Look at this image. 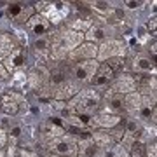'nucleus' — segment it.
<instances>
[{"label":"nucleus","instance_id":"nucleus-1","mask_svg":"<svg viewBox=\"0 0 157 157\" xmlns=\"http://www.w3.org/2000/svg\"><path fill=\"white\" fill-rule=\"evenodd\" d=\"M49 40H51V56L54 58V61H63V59H67V56L75 47H78L84 42V33L70 28H59L54 33L51 32Z\"/></svg>","mask_w":157,"mask_h":157},{"label":"nucleus","instance_id":"nucleus-2","mask_svg":"<svg viewBox=\"0 0 157 157\" xmlns=\"http://www.w3.org/2000/svg\"><path fill=\"white\" fill-rule=\"evenodd\" d=\"M101 105V96L98 91L94 89H80L72 100L68 101L67 112L68 115L73 113H87L91 115L93 112H96Z\"/></svg>","mask_w":157,"mask_h":157},{"label":"nucleus","instance_id":"nucleus-3","mask_svg":"<svg viewBox=\"0 0 157 157\" xmlns=\"http://www.w3.org/2000/svg\"><path fill=\"white\" fill-rule=\"evenodd\" d=\"M128 52V45L122 39H107L98 45V59L107 61L112 58H124Z\"/></svg>","mask_w":157,"mask_h":157},{"label":"nucleus","instance_id":"nucleus-4","mask_svg":"<svg viewBox=\"0 0 157 157\" xmlns=\"http://www.w3.org/2000/svg\"><path fill=\"white\" fill-rule=\"evenodd\" d=\"M42 147L51 150L52 154H56V155L77 157V141L73 138L61 136V138H56V140H47V141H42Z\"/></svg>","mask_w":157,"mask_h":157},{"label":"nucleus","instance_id":"nucleus-5","mask_svg":"<svg viewBox=\"0 0 157 157\" xmlns=\"http://www.w3.org/2000/svg\"><path fill=\"white\" fill-rule=\"evenodd\" d=\"M100 67V63L96 59H87V61H77V63H70V72L77 80L80 82H91L93 75L96 73Z\"/></svg>","mask_w":157,"mask_h":157},{"label":"nucleus","instance_id":"nucleus-6","mask_svg":"<svg viewBox=\"0 0 157 157\" xmlns=\"http://www.w3.org/2000/svg\"><path fill=\"white\" fill-rule=\"evenodd\" d=\"M70 4L67 2H52V4H45L44 14L45 19L49 21V25H59L61 21H65V17L70 12Z\"/></svg>","mask_w":157,"mask_h":157},{"label":"nucleus","instance_id":"nucleus-7","mask_svg":"<svg viewBox=\"0 0 157 157\" xmlns=\"http://www.w3.org/2000/svg\"><path fill=\"white\" fill-rule=\"evenodd\" d=\"M49 91H51V100L65 101V100H72L73 96L80 91V86L75 80H67L63 84L49 86Z\"/></svg>","mask_w":157,"mask_h":157},{"label":"nucleus","instance_id":"nucleus-8","mask_svg":"<svg viewBox=\"0 0 157 157\" xmlns=\"http://www.w3.org/2000/svg\"><path fill=\"white\" fill-rule=\"evenodd\" d=\"M110 93L122 96L136 93V77H133L131 73H121L117 78H113L110 82Z\"/></svg>","mask_w":157,"mask_h":157},{"label":"nucleus","instance_id":"nucleus-9","mask_svg":"<svg viewBox=\"0 0 157 157\" xmlns=\"http://www.w3.org/2000/svg\"><path fill=\"white\" fill-rule=\"evenodd\" d=\"M98 56V45L91 44V42H82V44L75 47V49L67 56V59L70 63H77V61H87V59H96Z\"/></svg>","mask_w":157,"mask_h":157},{"label":"nucleus","instance_id":"nucleus-10","mask_svg":"<svg viewBox=\"0 0 157 157\" xmlns=\"http://www.w3.org/2000/svg\"><path fill=\"white\" fill-rule=\"evenodd\" d=\"M7 14L12 21L16 23H25L33 16V7L25 2H11L7 6Z\"/></svg>","mask_w":157,"mask_h":157},{"label":"nucleus","instance_id":"nucleus-11","mask_svg":"<svg viewBox=\"0 0 157 157\" xmlns=\"http://www.w3.org/2000/svg\"><path fill=\"white\" fill-rule=\"evenodd\" d=\"M113 77H115V73H113L112 68L108 67L107 63H101L100 67H98V70H96V73L93 75V78H91V84L94 86V91L105 89V87L110 86Z\"/></svg>","mask_w":157,"mask_h":157},{"label":"nucleus","instance_id":"nucleus-12","mask_svg":"<svg viewBox=\"0 0 157 157\" xmlns=\"http://www.w3.org/2000/svg\"><path fill=\"white\" fill-rule=\"evenodd\" d=\"M25 96L17 93H6L0 96V110L7 115H16L19 112V105L23 103Z\"/></svg>","mask_w":157,"mask_h":157},{"label":"nucleus","instance_id":"nucleus-13","mask_svg":"<svg viewBox=\"0 0 157 157\" xmlns=\"http://www.w3.org/2000/svg\"><path fill=\"white\" fill-rule=\"evenodd\" d=\"M131 68H133V72H136L138 75H147V73L154 72V68H155V63L154 59L143 54V52H136L133 59H131Z\"/></svg>","mask_w":157,"mask_h":157},{"label":"nucleus","instance_id":"nucleus-14","mask_svg":"<svg viewBox=\"0 0 157 157\" xmlns=\"http://www.w3.org/2000/svg\"><path fill=\"white\" fill-rule=\"evenodd\" d=\"M110 33H112V30L108 28V25L98 21V23H94V25L87 30V33L84 35V39H86V42L96 44V42H105Z\"/></svg>","mask_w":157,"mask_h":157},{"label":"nucleus","instance_id":"nucleus-15","mask_svg":"<svg viewBox=\"0 0 157 157\" xmlns=\"http://www.w3.org/2000/svg\"><path fill=\"white\" fill-rule=\"evenodd\" d=\"M26 26H28L30 32H33V33L39 35V37L51 33V25H49V21H47L44 16H40V14H33V16H32L28 21H26Z\"/></svg>","mask_w":157,"mask_h":157},{"label":"nucleus","instance_id":"nucleus-16","mask_svg":"<svg viewBox=\"0 0 157 157\" xmlns=\"http://www.w3.org/2000/svg\"><path fill=\"white\" fill-rule=\"evenodd\" d=\"M47 82H49V72H47L45 67H39V68H35V70L30 72L28 84L33 91H39L40 87L47 86Z\"/></svg>","mask_w":157,"mask_h":157},{"label":"nucleus","instance_id":"nucleus-17","mask_svg":"<svg viewBox=\"0 0 157 157\" xmlns=\"http://www.w3.org/2000/svg\"><path fill=\"white\" fill-rule=\"evenodd\" d=\"M25 58H26V51L23 49V47H16V49L12 51L11 54L4 59V68H6L7 72H12V70H16V68L23 67V63H25Z\"/></svg>","mask_w":157,"mask_h":157},{"label":"nucleus","instance_id":"nucleus-18","mask_svg":"<svg viewBox=\"0 0 157 157\" xmlns=\"http://www.w3.org/2000/svg\"><path fill=\"white\" fill-rule=\"evenodd\" d=\"M65 126H58V124H52V122H44L40 126V135H42V141H47V140H56V138H61L65 136Z\"/></svg>","mask_w":157,"mask_h":157},{"label":"nucleus","instance_id":"nucleus-19","mask_svg":"<svg viewBox=\"0 0 157 157\" xmlns=\"http://www.w3.org/2000/svg\"><path fill=\"white\" fill-rule=\"evenodd\" d=\"M121 115H115V113H108V112H100L93 115V122L100 128H115L121 124Z\"/></svg>","mask_w":157,"mask_h":157},{"label":"nucleus","instance_id":"nucleus-20","mask_svg":"<svg viewBox=\"0 0 157 157\" xmlns=\"http://www.w3.org/2000/svg\"><path fill=\"white\" fill-rule=\"evenodd\" d=\"M136 117L140 119H155V98H150V96H141V105L140 110H138V115Z\"/></svg>","mask_w":157,"mask_h":157},{"label":"nucleus","instance_id":"nucleus-21","mask_svg":"<svg viewBox=\"0 0 157 157\" xmlns=\"http://www.w3.org/2000/svg\"><path fill=\"white\" fill-rule=\"evenodd\" d=\"M16 47H17L16 40H14V37L11 33H6V32L0 33V61H4Z\"/></svg>","mask_w":157,"mask_h":157},{"label":"nucleus","instance_id":"nucleus-22","mask_svg":"<svg viewBox=\"0 0 157 157\" xmlns=\"http://www.w3.org/2000/svg\"><path fill=\"white\" fill-rule=\"evenodd\" d=\"M100 148L91 141V138L77 141V157H96Z\"/></svg>","mask_w":157,"mask_h":157},{"label":"nucleus","instance_id":"nucleus-23","mask_svg":"<svg viewBox=\"0 0 157 157\" xmlns=\"http://www.w3.org/2000/svg\"><path fill=\"white\" fill-rule=\"evenodd\" d=\"M141 105V94L140 93H131V94L124 96V110L129 113V115H138V110H140Z\"/></svg>","mask_w":157,"mask_h":157},{"label":"nucleus","instance_id":"nucleus-24","mask_svg":"<svg viewBox=\"0 0 157 157\" xmlns=\"http://www.w3.org/2000/svg\"><path fill=\"white\" fill-rule=\"evenodd\" d=\"M107 107L108 113H115L119 115L121 112H124V96L122 94H115V93H108L107 96Z\"/></svg>","mask_w":157,"mask_h":157},{"label":"nucleus","instance_id":"nucleus-25","mask_svg":"<svg viewBox=\"0 0 157 157\" xmlns=\"http://www.w3.org/2000/svg\"><path fill=\"white\" fill-rule=\"evenodd\" d=\"M93 21L96 23V17L91 16V12H87V14H80L77 19H73V21L70 23V26H68V28L82 33L84 30H89L91 26H93Z\"/></svg>","mask_w":157,"mask_h":157},{"label":"nucleus","instance_id":"nucleus-26","mask_svg":"<svg viewBox=\"0 0 157 157\" xmlns=\"http://www.w3.org/2000/svg\"><path fill=\"white\" fill-rule=\"evenodd\" d=\"M91 141H93L98 148H108V147H112L113 143H115L112 135L107 133V131H93V133H91Z\"/></svg>","mask_w":157,"mask_h":157},{"label":"nucleus","instance_id":"nucleus-27","mask_svg":"<svg viewBox=\"0 0 157 157\" xmlns=\"http://www.w3.org/2000/svg\"><path fill=\"white\" fill-rule=\"evenodd\" d=\"M35 54L39 58L40 61H45L51 58V40H49V35L47 37H40L37 42H35Z\"/></svg>","mask_w":157,"mask_h":157},{"label":"nucleus","instance_id":"nucleus-28","mask_svg":"<svg viewBox=\"0 0 157 157\" xmlns=\"http://www.w3.org/2000/svg\"><path fill=\"white\" fill-rule=\"evenodd\" d=\"M124 63H126V59H124V58H112V59H107V65L113 70V73L122 72Z\"/></svg>","mask_w":157,"mask_h":157},{"label":"nucleus","instance_id":"nucleus-29","mask_svg":"<svg viewBox=\"0 0 157 157\" xmlns=\"http://www.w3.org/2000/svg\"><path fill=\"white\" fill-rule=\"evenodd\" d=\"M129 157H145V145L136 141L131 145V150H129Z\"/></svg>","mask_w":157,"mask_h":157},{"label":"nucleus","instance_id":"nucleus-30","mask_svg":"<svg viewBox=\"0 0 157 157\" xmlns=\"http://www.w3.org/2000/svg\"><path fill=\"white\" fill-rule=\"evenodd\" d=\"M108 157H129V150L121 143V145L113 147L112 150L108 152Z\"/></svg>","mask_w":157,"mask_h":157},{"label":"nucleus","instance_id":"nucleus-31","mask_svg":"<svg viewBox=\"0 0 157 157\" xmlns=\"http://www.w3.org/2000/svg\"><path fill=\"white\" fill-rule=\"evenodd\" d=\"M16 157H40L37 150H30V148H17Z\"/></svg>","mask_w":157,"mask_h":157},{"label":"nucleus","instance_id":"nucleus-32","mask_svg":"<svg viewBox=\"0 0 157 157\" xmlns=\"http://www.w3.org/2000/svg\"><path fill=\"white\" fill-rule=\"evenodd\" d=\"M19 136H21V128L14 126V128L11 129V147H16L17 140H19Z\"/></svg>","mask_w":157,"mask_h":157},{"label":"nucleus","instance_id":"nucleus-33","mask_svg":"<svg viewBox=\"0 0 157 157\" xmlns=\"http://www.w3.org/2000/svg\"><path fill=\"white\" fill-rule=\"evenodd\" d=\"M145 157H157V148H155V141H152L148 147H145Z\"/></svg>","mask_w":157,"mask_h":157},{"label":"nucleus","instance_id":"nucleus-34","mask_svg":"<svg viewBox=\"0 0 157 157\" xmlns=\"http://www.w3.org/2000/svg\"><path fill=\"white\" fill-rule=\"evenodd\" d=\"M157 19L155 16H152V19H148V23H147V26H148V30H152V33H155V25H157Z\"/></svg>","mask_w":157,"mask_h":157},{"label":"nucleus","instance_id":"nucleus-35","mask_svg":"<svg viewBox=\"0 0 157 157\" xmlns=\"http://www.w3.org/2000/svg\"><path fill=\"white\" fill-rule=\"evenodd\" d=\"M6 141H7V135L4 129H0V148H4L6 147Z\"/></svg>","mask_w":157,"mask_h":157},{"label":"nucleus","instance_id":"nucleus-36","mask_svg":"<svg viewBox=\"0 0 157 157\" xmlns=\"http://www.w3.org/2000/svg\"><path fill=\"white\" fill-rule=\"evenodd\" d=\"M150 52H152V59H155V54H157V42L154 40L150 45Z\"/></svg>","mask_w":157,"mask_h":157},{"label":"nucleus","instance_id":"nucleus-37","mask_svg":"<svg viewBox=\"0 0 157 157\" xmlns=\"http://www.w3.org/2000/svg\"><path fill=\"white\" fill-rule=\"evenodd\" d=\"M9 77V72H7L6 68H4V65L0 63V78H7Z\"/></svg>","mask_w":157,"mask_h":157},{"label":"nucleus","instance_id":"nucleus-38","mask_svg":"<svg viewBox=\"0 0 157 157\" xmlns=\"http://www.w3.org/2000/svg\"><path fill=\"white\" fill-rule=\"evenodd\" d=\"M140 6H141V2H126V7H129V9H136Z\"/></svg>","mask_w":157,"mask_h":157},{"label":"nucleus","instance_id":"nucleus-39","mask_svg":"<svg viewBox=\"0 0 157 157\" xmlns=\"http://www.w3.org/2000/svg\"><path fill=\"white\" fill-rule=\"evenodd\" d=\"M45 157H61V155H56V154H47Z\"/></svg>","mask_w":157,"mask_h":157}]
</instances>
